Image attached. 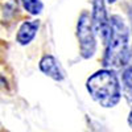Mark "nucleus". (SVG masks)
Listing matches in <instances>:
<instances>
[{
    "label": "nucleus",
    "instance_id": "obj_1",
    "mask_svg": "<svg viewBox=\"0 0 132 132\" xmlns=\"http://www.w3.org/2000/svg\"><path fill=\"white\" fill-rule=\"evenodd\" d=\"M110 33L103 56L104 68H120L128 62V28L124 20L115 15L110 19Z\"/></svg>",
    "mask_w": 132,
    "mask_h": 132
},
{
    "label": "nucleus",
    "instance_id": "obj_2",
    "mask_svg": "<svg viewBox=\"0 0 132 132\" xmlns=\"http://www.w3.org/2000/svg\"><path fill=\"white\" fill-rule=\"evenodd\" d=\"M86 87L94 101L106 108L116 106L120 101V83L116 74L110 69H103L93 74L87 79Z\"/></svg>",
    "mask_w": 132,
    "mask_h": 132
},
{
    "label": "nucleus",
    "instance_id": "obj_3",
    "mask_svg": "<svg viewBox=\"0 0 132 132\" xmlns=\"http://www.w3.org/2000/svg\"><path fill=\"white\" fill-rule=\"evenodd\" d=\"M77 36L79 40V49L83 58H90L95 53L96 42H95V32L93 28V23L90 15L87 12H82L77 25Z\"/></svg>",
    "mask_w": 132,
    "mask_h": 132
},
{
    "label": "nucleus",
    "instance_id": "obj_4",
    "mask_svg": "<svg viewBox=\"0 0 132 132\" xmlns=\"http://www.w3.org/2000/svg\"><path fill=\"white\" fill-rule=\"evenodd\" d=\"M91 23L94 32L102 38L106 44L108 33H110V20L107 17L106 7L103 0H93V13H91Z\"/></svg>",
    "mask_w": 132,
    "mask_h": 132
},
{
    "label": "nucleus",
    "instance_id": "obj_5",
    "mask_svg": "<svg viewBox=\"0 0 132 132\" xmlns=\"http://www.w3.org/2000/svg\"><path fill=\"white\" fill-rule=\"evenodd\" d=\"M40 69L42 73H45V75L53 78L54 81H62L63 74L60 69V66L53 56H44L42 60L40 61Z\"/></svg>",
    "mask_w": 132,
    "mask_h": 132
},
{
    "label": "nucleus",
    "instance_id": "obj_6",
    "mask_svg": "<svg viewBox=\"0 0 132 132\" xmlns=\"http://www.w3.org/2000/svg\"><path fill=\"white\" fill-rule=\"evenodd\" d=\"M38 25H40V23L37 20H30V21H25L20 27L19 33H17V42L20 45H27V44H29L35 38Z\"/></svg>",
    "mask_w": 132,
    "mask_h": 132
},
{
    "label": "nucleus",
    "instance_id": "obj_7",
    "mask_svg": "<svg viewBox=\"0 0 132 132\" xmlns=\"http://www.w3.org/2000/svg\"><path fill=\"white\" fill-rule=\"evenodd\" d=\"M21 3L30 15H38L44 7L40 0H21Z\"/></svg>",
    "mask_w": 132,
    "mask_h": 132
},
{
    "label": "nucleus",
    "instance_id": "obj_8",
    "mask_svg": "<svg viewBox=\"0 0 132 132\" xmlns=\"http://www.w3.org/2000/svg\"><path fill=\"white\" fill-rule=\"evenodd\" d=\"M123 82L127 87V90L132 93V60H131V54H129V58L127 62V68L123 73Z\"/></svg>",
    "mask_w": 132,
    "mask_h": 132
},
{
    "label": "nucleus",
    "instance_id": "obj_9",
    "mask_svg": "<svg viewBox=\"0 0 132 132\" xmlns=\"http://www.w3.org/2000/svg\"><path fill=\"white\" fill-rule=\"evenodd\" d=\"M128 124H129V127L132 128V108H131L129 115H128Z\"/></svg>",
    "mask_w": 132,
    "mask_h": 132
},
{
    "label": "nucleus",
    "instance_id": "obj_10",
    "mask_svg": "<svg viewBox=\"0 0 132 132\" xmlns=\"http://www.w3.org/2000/svg\"><path fill=\"white\" fill-rule=\"evenodd\" d=\"M107 2H108V3H115L116 0H107Z\"/></svg>",
    "mask_w": 132,
    "mask_h": 132
}]
</instances>
